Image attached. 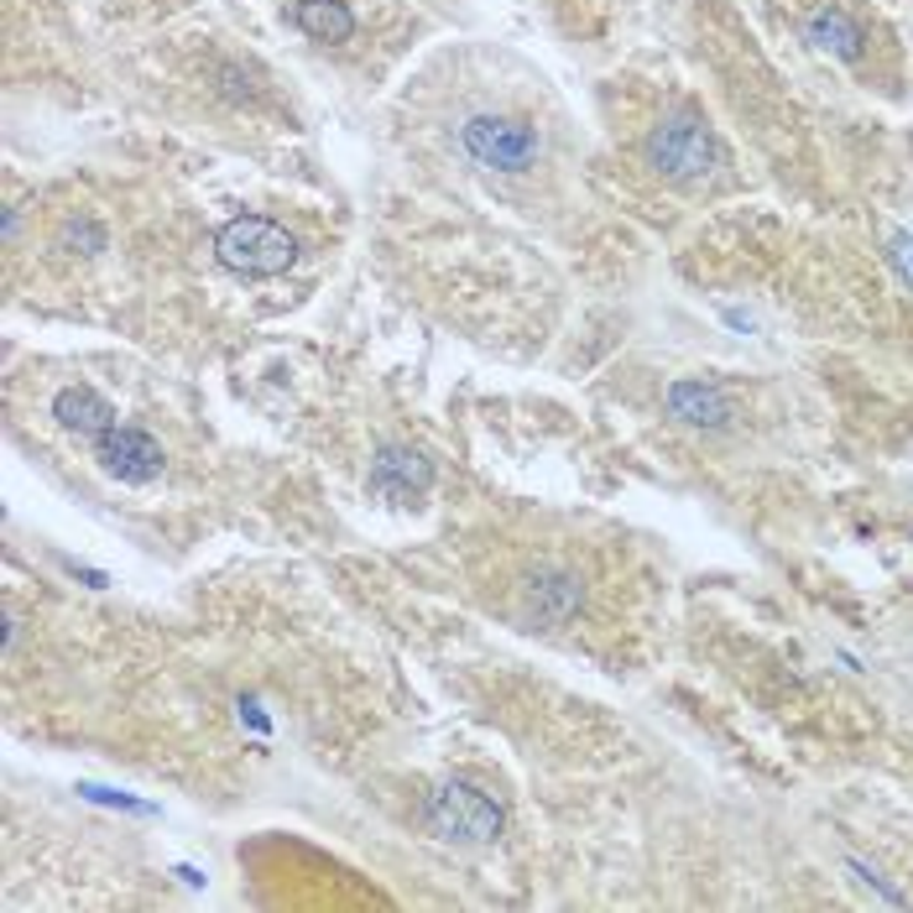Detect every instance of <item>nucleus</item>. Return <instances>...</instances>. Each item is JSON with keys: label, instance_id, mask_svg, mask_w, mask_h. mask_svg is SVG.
Here are the masks:
<instances>
[{"label": "nucleus", "instance_id": "nucleus-9", "mask_svg": "<svg viewBox=\"0 0 913 913\" xmlns=\"http://www.w3.org/2000/svg\"><path fill=\"white\" fill-rule=\"evenodd\" d=\"M53 417H58V428L79 434L84 444H95L105 428L120 423V413L95 392V387H63L58 398H53Z\"/></svg>", "mask_w": 913, "mask_h": 913}, {"label": "nucleus", "instance_id": "nucleus-5", "mask_svg": "<svg viewBox=\"0 0 913 913\" xmlns=\"http://www.w3.org/2000/svg\"><path fill=\"white\" fill-rule=\"evenodd\" d=\"M89 449H95V459H100L116 480H126V486H152V480L162 476V465H167V455H162L157 438L141 434V428H131V423L105 428Z\"/></svg>", "mask_w": 913, "mask_h": 913}, {"label": "nucleus", "instance_id": "nucleus-8", "mask_svg": "<svg viewBox=\"0 0 913 913\" xmlns=\"http://www.w3.org/2000/svg\"><path fill=\"white\" fill-rule=\"evenodd\" d=\"M371 486L392 501H417L428 486H434V465L417 455V449H402V444H387L377 459H371Z\"/></svg>", "mask_w": 913, "mask_h": 913}, {"label": "nucleus", "instance_id": "nucleus-4", "mask_svg": "<svg viewBox=\"0 0 913 913\" xmlns=\"http://www.w3.org/2000/svg\"><path fill=\"white\" fill-rule=\"evenodd\" d=\"M459 141L465 152L491 167V173H528L537 162V137L528 120H512V116H470L459 126Z\"/></svg>", "mask_w": 913, "mask_h": 913}, {"label": "nucleus", "instance_id": "nucleus-14", "mask_svg": "<svg viewBox=\"0 0 913 913\" xmlns=\"http://www.w3.org/2000/svg\"><path fill=\"white\" fill-rule=\"evenodd\" d=\"M846 867H851V872L861 877V882H867V888H877V893L888 898V903H909V898L898 893V888H888V882H882V872H877V867H867V861H861V856H846Z\"/></svg>", "mask_w": 913, "mask_h": 913}, {"label": "nucleus", "instance_id": "nucleus-6", "mask_svg": "<svg viewBox=\"0 0 913 913\" xmlns=\"http://www.w3.org/2000/svg\"><path fill=\"white\" fill-rule=\"evenodd\" d=\"M579 606H585V585L569 569H537L522 585V616L533 627H564V621L579 616Z\"/></svg>", "mask_w": 913, "mask_h": 913}, {"label": "nucleus", "instance_id": "nucleus-12", "mask_svg": "<svg viewBox=\"0 0 913 913\" xmlns=\"http://www.w3.org/2000/svg\"><path fill=\"white\" fill-rule=\"evenodd\" d=\"M888 261H893L898 282L913 293V236L909 230H893V236H888Z\"/></svg>", "mask_w": 913, "mask_h": 913}, {"label": "nucleus", "instance_id": "nucleus-3", "mask_svg": "<svg viewBox=\"0 0 913 913\" xmlns=\"http://www.w3.org/2000/svg\"><path fill=\"white\" fill-rule=\"evenodd\" d=\"M423 819H428L434 835L459 840V846H486V840L501 835V809L480 794V789H470V783H444V789H434L428 804H423Z\"/></svg>", "mask_w": 913, "mask_h": 913}, {"label": "nucleus", "instance_id": "nucleus-11", "mask_svg": "<svg viewBox=\"0 0 913 913\" xmlns=\"http://www.w3.org/2000/svg\"><path fill=\"white\" fill-rule=\"evenodd\" d=\"M804 32H809V42L819 47V53H835V58H846V63L861 58V42H867V37H861V26H856L846 11H835V6L814 11Z\"/></svg>", "mask_w": 913, "mask_h": 913}, {"label": "nucleus", "instance_id": "nucleus-7", "mask_svg": "<svg viewBox=\"0 0 913 913\" xmlns=\"http://www.w3.org/2000/svg\"><path fill=\"white\" fill-rule=\"evenodd\" d=\"M663 402H669V417H674V423H684V428H705V434H720V428H731V423H736L731 398H726L720 387H710V381L678 377L674 387L663 392Z\"/></svg>", "mask_w": 913, "mask_h": 913}, {"label": "nucleus", "instance_id": "nucleus-2", "mask_svg": "<svg viewBox=\"0 0 913 913\" xmlns=\"http://www.w3.org/2000/svg\"><path fill=\"white\" fill-rule=\"evenodd\" d=\"M648 162L669 183H705L720 167V141L699 116H669L648 137Z\"/></svg>", "mask_w": 913, "mask_h": 913}, {"label": "nucleus", "instance_id": "nucleus-1", "mask_svg": "<svg viewBox=\"0 0 913 913\" xmlns=\"http://www.w3.org/2000/svg\"><path fill=\"white\" fill-rule=\"evenodd\" d=\"M215 257L219 267H230L240 278H278V272H287L298 261V240L287 236L282 225H272V219L240 215L215 236Z\"/></svg>", "mask_w": 913, "mask_h": 913}, {"label": "nucleus", "instance_id": "nucleus-10", "mask_svg": "<svg viewBox=\"0 0 913 913\" xmlns=\"http://www.w3.org/2000/svg\"><path fill=\"white\" fill-rule=\"evenodd\" d=\"M293 26L314 42H350L356 17H350L345 0H298V6H293Z\"/></svg>", "mask_w": 913, "mask_h": 913}, {"label": "nucleus", "instance_id": "nucleus-13", "mask_svg": "<svg viewBox=\"0 0 913 913\" xmlns=\"http://www.w3.org/2000/svg\"><path fill=\"white\" fill-rule=\"evenodd\" d=\"M63 246H79V251H105V230L95 219H68L63 225Z\"/></svg>", "mask_w": 913, "mask_h": 913}]
</instances>
